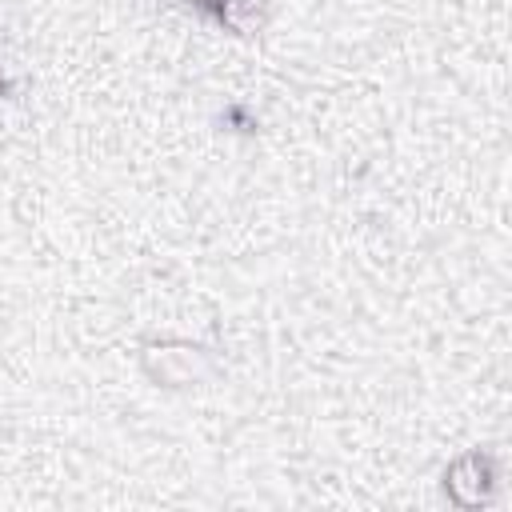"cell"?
I'll return each mask as SVG.
<instances>
[{
  "instance_id": "1",
  "label": "cell",
  "mask_w": 512,
  "mask_h": 512,
  "mask_svg": "<svg viewBox=\"0 0 512 512\" xmlns=\"http://www.w3.org/2000/svg\"><path fill=\"white\" fill-rule=\"evenodd\" d=\"M492 488H496V468H492V456L488 452H464L444 472V492L460 508L484 504L492 496Z\"/></svg>"
},
{
  "instance_id": "2",
  "label": "cell",
  "mask_w": 512,
  "mask_h": 512,
  "mask_svg": "<svg viewBox=\"0 0 512 512\" xmlns=\"http://www.w3.org/2000/svg\"><path fill=\"white\" fill-rule=\"evenodd\" d=\"M208 12L232 32H256L268 16V0H208Z\"/></svg>"
},
{
  "instance_id": "3",
  "label": "cell",
  "mask_w": 512,
  "mask_h": 512,
  "mask_svg": "<svg viewBox=\"0 0 512 512\" xmlns=\"http://www.w3.org/2000/svg\"><path fill=\"white\" fill-rule=\"evenodd\" d=\"M12 92V80H8V72H4V64H0V96H8Z\"/></svg>"
}]
</instances>
